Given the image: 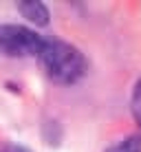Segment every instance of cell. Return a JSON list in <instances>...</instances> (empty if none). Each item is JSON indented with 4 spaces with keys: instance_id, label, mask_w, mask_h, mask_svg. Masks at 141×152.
<instances>
[{
    "instance_id": "5",
    "label": "cell",
    "mask_w": 141,
    "mask_h": 152,
    "mask_svg": "<svg viewBox=\"0 0 141 152\" xmlns=\"http://www.w3.org/2000/svg\"><path fill=\"white\" fill-rule=\"evenodd\" d=\"M132 117H134V121L139 124V128H141V80L134 84V91H132Z\"/></svg>"
},
{
    "instance_id": "3",
    "label": "cell",
    "mask_w": 141,
    "mask_h": 152,
    "mask_svg": "<svg viewBox=\"0 0 141 152\" xmlns=\"http://www.w3.org/2000/svg\"><path fill=\"white\" fill-rule=\"evenodd\" d=\"M20 13L24 15L27 20H31L33 24H38V27H46L49 24V9H46V4H42L40 0H27V2H20L18 4Z\"/></svg>"
},
{
    "instance_id": "4",
    "label": "cell",
    "mask_w": 141,
    "mask_h": 152,
    "mask_svg": "<svg viewBox=\"0 0 141 152\" xmlns=\"http://www.w3.org/2000/svg\"><path fill=\"white\" fill-rule=\"evenodd\" d=\"M106 152H141V137H137V134L126 137V139L119 141V143L110 145Z\"/></svg>"
},
{
    "instance_id": "6",
    "label": "cell",
    "mask_w": 141,
    "mask_h": 152,
    "mask_svg": "<svg viewBox=\"0 0 141 152\" xmlns=\"http://www.w3.org/2000/svg\"><path fill=\"white\" fill-rule=\"evenodd\" d=\"M0 152H31V150L24 145L11 143V141H0Z\"/></svg>"
},
{
    "instance_id": "2",
    "label": "cell",
    "mask_w": 141,
    "mask_h": 152,
    "mask_svg": "<svg viewBox=\"0 0 141 152\" xmlns=\"http://www.w3.org/2000/svg\"><path fill=\"white\" fill-rule=\"evenodd\" d=\"M44 38H40L35 31L20 24H2L0 27V53H7L13 57L38 55L42 49Z\"/></svg>"
},
{
    "instance_id": "1",
    "label": "cell",
    "mask_w": 141,
    "mask_h": 152,
    "mask_svg": "<svg viewBox=\"0 0 141 152\" xmlns=\"http://www.w3.org/2000/svg\"><path fill=\"white\" fill-rule=\"evenodd\" d=\"M38 57L46 75L57 84H75L86 73V60L80 49L62 40H44Z\"/></svg>"
}]
</instances>
